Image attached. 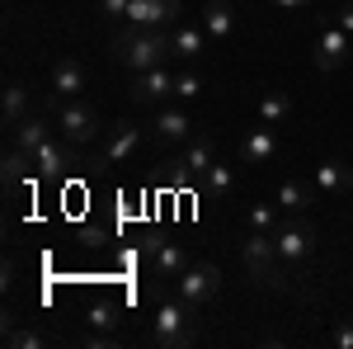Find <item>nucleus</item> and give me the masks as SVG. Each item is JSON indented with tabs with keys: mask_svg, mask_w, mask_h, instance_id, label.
<instances>
[{
	"mask_svg": "<svg viewBox=\"0 0 353 349\" xmlns=\"http://www.w3.org/2000/svg\"><path fill=\"white\" fill-rule=\"evenodd\" d=\"M189 113H179V109H161L156 113V123H151V133H156V142H184L189 137Z\"/></svg>",
	"mask_w": 353,
	"mask_h": 349,
	"instance_id": "17",
	"label": "nucleus"
},
{
	"mask_svg": "<svg viewBox=\"0 0 353 349\" xmlns=\"http://www.w3.org/2000/svg\"><path fill=\"white\" fill-rule=\"evenodd\" d=\"M85 90V66L76 62V57H61V62H52V95L57 100H76Z\"/></svg>",
	"mask_w": 353,
	"mask_h": 349,
	"instance_id": "12",
	"label": "nucleus"
},
{
	"mask_svg": "<svg viewBox=\"0 0 353 349\" xmlns=\"http://www.w3.org/2000/svg\"><path fill=\"white\" fill-rule=\"evenodd\" d=\"M174 95H179V100H198V95H203V76L189 71V66L174 71Z\"/></svg>",
	"mask_w": 353,
	"mask_h": 349,
	"instance_id": "25",
	"label": "nucleus"
},
{
	"mask_svg": "<svg viewBox=\"0 0 353 349\" xmlns=\"http://www.w3.org/2000/svg\"><path fill=\"white\" fill-rule=\"evenodd\" d=\"M170 38H174V57H179L184 66H193L198 57L208 53V33H203V28H193V24L170 28Z\"/></svg>",
	"mask_w": 353,
	"mask_h": 349,
	"instance_id": "15",
	"label": "nucleus"
},
{
	"mask_svg": "<svg viewBox=\"0 0 353 349\" xmlns=\"http://www.w3.org/2000/svg\"><path fill=\"white\" fill-rule=\"evenodd\" d=\"M203 189H208L212 198H231V194H236V170H231V165H212V170L203 175Z\"/></svg>",
	"mask_w": 353,
	"mask_h": 349,
	"instance_id": "24",
	"label": "nucleus"
},
{
	"mask_svg": "<svg viewBox=\"0 0 353 349\" xmlns=\"http://www.w3.org/2000/svg\"><path fill=\"white\" fill-rule=\"evenodd\" d=\"M57 128H61L66 142L81 147V142H94V137H99V113L90 104H81V100H61V104H57Z\"/></svg>",
	"mask_w": 353,
	"mask_h": 349,
	"instance_id": "5",
	"label": "nucleus"
},
{
	"mask_svg": "<svg viewBox=\"0 0 353 349\" xmlns=\"http://www.w3.org/2000/svg\"><path fill=\"white\" fill-rule=\"evenodd\" d=\"M170 57H174V38L165 28L123 24L113 33V62H123L128 71H156V66H170Z\"/></svg>",
	"mask_w": 353,
	"mask_h": 349,
	"instance_id": "1",
	"label": "nucleus"
},
{
	"mask_svg": "<svg viewBox=\"0 0 353 349\" xmlns=\"http://www.w3.org/2000/svg\"><path fill=\"white\" fill-rule=\"evenodd\" d=\"M179 15H184V0H132V10H128V24L161 28V24H174Z\"/></svg>",
	"mask_w": 353,
	"mask_h": 349,
	"instance_id": "8",
	"label": "nucleus"
},
{
	"mask_svg": "<svg viewBox=\"0 0 353 349\" xmlns=\"http://www.w3.org/2000/svg\"><path fill=\"white\" fill-rule=\"evenodd\" d=\"M174 288H179V302H184L189 312H203V307L221 293V269L217 265H189L174 279Z\"/></svg>",
	"mask_w": 353,
	"mask_h": 349,
	"instance_id": "4",
	"label": "nucleus"
},
{
	"mask_svg": "<svg viewBox=\"0 0 353 349\" xmlns=\"http://www.w3.org/2000/svg\"><path fill=\"white\" fill-rule=\"evenodd\" d=\"M231 28H236V10L226 0H208L203 5V33L208 38H231Z\"/></svg>",
	"mask_w": 353,
	"mask_h": 349,
	"instance_id": "16",
	"label": "nucleus"
},
{
	"mask_svg": "<svg viewBox=\"0 0 353 349\" xmlns=\"http://www.w3.org/2000/svg\"><path fill=\"white\" fill-rule=\"evenodd\" d=\"M43 142H48V123H43V113H28L24 123L14 128V147H24L28 156H33V151H38Z\"/></svg>",
	"mask_w": 353,
	"mask_h": 349,
	"instance_id": "20",
	"label": "nucleus"
},
{
	"mask_svg": "<svg viewBox=\"0 0 353 349\" xmlns=\"http://www.w3.org/2000/svg\"><path fill=\"white\" fill-rule=\"evenodd\" d=\"M330 345H334V349H353V321L334 326V335H330Z\"/></svg>",
	"mask_w": 353,
	"mask_h": 349,
	"instance_id": "30",
	"label": "nucleus"
},
{
	"mask_svg": "<svg viewBox=\"0 0 353 349\" xmlns=\"http://www.w3.org/2000/svg\"><path fill=\"white\" fill-rule=\"evenodd\" d=\"M212 165H217V151H212V142H208V137H193L189 147H184V156H179V170H184L189 180H203Z\"/></svg>",
	"mask_w": 353,
	"mask_h": 349,
	"instance_id": "14",
	"label": "nucleus"
},
{
	"mask_svg": "<svg viewBox=\"0 0 353 349\" xmlns=\"http://www.w3.org/2000/svg\"><path fill=\"white\" fill-rule=\"evenodd\" d=\"M273 156H278V137H273V128H254V133H245L241 165H269Z\"/></svg>",
	"mask_w": 353,
	"mask_h": 349,
	"instance_id": "13",
	"label": "nucleus"
},
{
	"mask_svg": "<svg viewBox=\"0 0 353 349\" xmlns=\"http://www.w3.org/2000/svg\"><path fill=\"white\" fill-rule=\"evenodd\" d=\"M349 38L353 33H344L334 19H325L321 24V38H316V71H339L349 62Z\"/></svg>",
	"mask_w": 353,
	"mask_h": 349,
	"instance_id": "7",
	"label": "nucleus"
},
{
	"mask_svg": "<svg viewBox=\"0 0 353 349\" xmlns=\"http://www.w3.org/2000/svg\"><path fill=\"white\" fill-rule=\"evenodd\" d=\"M278 208H283V213H306V208H311V189L297 185V180H283V185H278Z\"/></svg>",
	"mask_w": 353,
	"mask_h": 349,
	"instance_id": "23",
	"label": "nucleus"
},
{
	"mask_svg": "<svg viewBox=\"0 0 353 349\" xmlns=\"http://www.w3.org/2000/svg\"><path fill=\"white\" fill-rule=\"evenodd\" d=\"M174 95V71L170 66H156V71H132V85H128V100L132 104L156 109Z\"/></svg>",
	"mask_w": 353,
	"mask_h": 349,
	"instance_id": "6",
	"label": "nucleus"
},
{
	"mask_svg": "<svg viewBox=\"0 0 353 349\" xmlns=\"http://www.w3.org/2000/svg\"><path fill=\"white\" fill-rule=\"evenodd\" d=\"M334 24L344 28V33H353V5H344V10H339V15H334Z\"/></svg>",
	"mask_w": 353,
	"mask_h": 349,
	"instance_id": "31",
	"label": "nucleus"
},
{
	"mask_svg": "<svg viewBox=\"0 0 353 349\" xmlns=\"http://www.w3.org/2000/svg\"><path fill=\"white\" fill-rule=\"evenodd\" d=\"M71 147H76V142H52V137H48V142L33 151V170L48 175V180H61V175L76 165V151H71Z\"/></svg>",
	"mask_w": 353,
	"mask_h": 349,
	"instance_id": "9",
	"label": "nucleus"
},
{
	"mask_svg": "<svg viewBox=\"0 0 353 349\" xmlns=\"http://www.w3.org/2000/svg\"><path fill=\"white\" fill-rule=\"evenodd\" d=\"M193 312L184 302H165L161 312L151 317V345L156 349H189L198 340V330H193Z\"/></svg>",
	"mask_w": 353,
	"mask_h": 349,
	"instance_id": "2",
	"label": "nucleus"
},
{
	"mask_svg": "<svg viewBox=\"0 0 353 349\" xmlns=\"http://www.w3.org/2000/svg\"><path fill=\"white\" fill-rule=\"evenodd\" d=\"M85 321L94 326V330H118L123 317H118V307H113V302H99V307H90V317H85Z\"/></svg>",
	"mask_w": 353,
	"mask_h": 349,
	"instance_id": "27",
	"label": "nucleus"
},
{
	"mask_svg": "<svg viewBox=\"0 0 353 349\" xmlns=\"http://www.w3.org/2000/svg\"><path fill=\"white\" fill-rule=\"evenodd\" d=\"M245 222H250V232H278V213H273L269 203H254L245 213Z\"/></svg>",
	"mask_w": 353,
	"mask_h": 349,
	"instance_id": "26",
	"label": "nucleus"
},
{
	"mask_svg": "<svg viewBox=\"0 0 353 349\" xmlns=\"http://www.w3.org/2000/svg\"><path fill=\"white\" fill-rule=\"evenodd\" d=\"M316 185L325 194H353V170L344 161H321L316 165Z\"/></svg>",
	"mask_w": 353,
	"mask_h": 349,
	"instance_id": "18",
	"label": "nucleus"
},
{
	"mask_svg": "<svg viewBox=\"0 0 353 349\" xmlns=\"http://www.w3.org/2000/svg\"><path fill=\"white\" fill-rule=\"evenodd\" d=\"M292 5H306V0H292Z\"/></svg>",
	"mask_w": 353,
	"mask_h": 349,
	"instance_id": "32",
	"label": "nucleus"
},
{
	"mask_svg": "<svg viewBox=\"0 0 353 349\" xmlns=\"http://www.w3.org/2000/svg\"><path fill=\"white\" fill-rule=\"evenodd\" d=\"M28 170H33V156H28L24 147H14V142H10V151H5V189L14 194V189L28 180Z\"/></svg>",
	"mask_w": 353,
	"mask_h": 349,
	"instance_id": "19",
	"label": "nucleus"
},
{
	"mask_svg": "<svg viewBox=\"0 0 353 349\" xmlns=\"http://www.w3.org/2000/svg\"><path fill=\"white\" fill-rule=\"evenodd\" d=\"M28 118V90L19 81H10L5 85V128H19Z\"/></svg>",
	"mask_w": 353,
	"mask_h": 349,
	"instance_id": "21",
	"label": "nucleus"
},
{
	"mask_svg": "<svg viewBox=\"0 0 353 349\" xmlns=\"http://www.w3.org/2000/svg\"><path fill=\"white\" fill-rule=\"evenodd\" d=\"M273 241H278L283 265L297 269V265H306V260L316 255V227H311V222H301V213H288V222H278Z\"/></svg>",
	"mask_w": 353,
	"mask_h": 349,
	"instance_id": "3",
	"label": "nucleus"
},
{
	"mask_svg": "<svg viewBox=\"0 0 353 349\" xmlns=\"http://www.w3.org/2000/svg\"><path fill=\"white\" fill-rule=\"evenodd\" d=\"M5 345H14V349H43L48 340H43L38 330H10V335H5Z\"/></svg>",
	"mask_w": 353,
	"mask_h": 349,
	"instance_id": "28",
	"label": "nucleus"
},
{
	"mask_svg": "<svg viewBox=\"0 0 353 349\" xmlns=\"http://www.w3.org/2000/svg\"><path fill=\"white\" fill-rule=\"evenodd\" d=\"M99 10H104V19H128L132 0H99Z\"/></svg>",
	"mask_w": 353,
	"mask_h": 349,
	"instance_id": "29",
	"label": "nucleus"
},
{
	"mask_svg": "<svg viewBox=\"0 0 353 349\" xmlns=\"http://www.w3.org/2000/svg\"><path fill=\"white\" fill-rule=\"evenodd\" d=\"M288 113H292V95H283V90H273V95L259 100V123H264V128H278Z\"/></svg>",
	"mask_w": 353,
	"mask_h": 349,
	"instance_id": "22",
	"label": "nucleus"
},
{
	"mask_svg": "<svg viewBox=\"0 0 353 349\" xmlns=\"http://www.w3.org/2000/svg\"><path fill=\"white\" fill-rule=\"evenodd\" d=\"M146 255H151V269H156V279H179L184 269H189V255H184V245H174V241H146Z\"/></svg>",
	"mask_w": 353,
	"mask_h": 349,
	"instance_id": "10",
	"label": "nucleus"
},
{
	"mask_svg": "<svg viewBox=\"0 0 353 349\" xmlns=\"http://www.w3.org/2000/svg\"><path fill=\"white\" fill-rule=\"evenodd\" d=\"M137 142H141V128H132V123H113L109 142H104V151H99V165H118L128 161L137 151Z\"/></svg>",
	"mask_w": 353,
	"mask_h": 349,
	"instance_id": "11",
	"label": "nucleus"
}]
</instances>
